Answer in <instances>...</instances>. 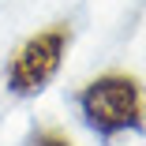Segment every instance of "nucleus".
Masks as SVG:
<instances>
[{"label":"nucleus","mask_w":146,"mask_h":146,"mask_svg":"<svg viewBox=\"0 0 146 146\" xmlns=\"http://www.w3.org/2000/svg\"><path fill=\"white\" fill-rule=\"evenodd\" d=\"M79 112L86 127L101 139H116L124 131H142L146 127V98L135 75L109 71L82 86L79 94Z\"/></svg>","instance_id":"1"},{"label":"nucleus","mask_w":146,"mask_h":146,"mask_svg":"<svg viewBox=\"0 0 146 146\" xmlns=\"http://www.w3.org/2000/svg\"><path fill=\"white\" fill-rule=\"evenodd\" d=\"M68 45H71V26L68 23H52V26H45V30L30 34L15 49V56L8 60V75H4L8 94H15V98H38L56 79V71H60L64 56H68Z\"/></svg>","instance_id":"2"},{"label":"nucleus","mask_w":146,"mask_h":146,"mask_svg":"<svg viewBox=\"0 0 146 146\" xmlns=\"http://www.w3.org/2000/svg\"><path fill=\"white\" fill-rule=\"evenodd\" d=\"M26 146H75V142L64 131H56V127H41V131H34L26 139Z\"/></svg>","instance_id":"3"}]
</instances>
